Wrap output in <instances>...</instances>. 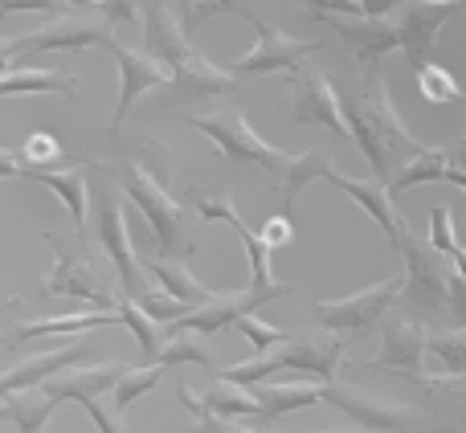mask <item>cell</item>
I'll return each instance as SVG.
<instances>
[{
    "instance_id": "6da1fadb",
    "label": "cell",
    "mask_w": 466,
    "mask_h": 433,
    "mask_svg": "<svg viewBox=\"0 0 466 433\" xmlns=\"http://www.w3.org/2000/svg\"><path fill=\"white\" fill-rule=\"evenodd\" d=\"M339 111H344L348 123V139L360 147L372 176L385 180V185H393L397 172L426 152V144L413 139L410 127L401 123V115H397L380 62L364 65L356 90H339Z\"/></svg>"
},
{
    "instance_id": "7a4b0ae2",
    "label": "cell",
    "mask_w": 466,
    "mask_h": 433,
    "mask_svg": "<svg viewBox=\"0 0 466 433\" xmlns=\"http://www.w3.org/2000/svg\"><path fill=\"white\" fill-rule=\"evenodd\" d=\"M144 45L152 57H160L172 70V86L197 90V95H233L238 90V74L221 70V65L205 62L177 25V16L160 5V0H144Z\"/></svg>"
},
{
    "instance_id": "3957f363",
    "label": "cell",
    "mask_w": 466,
    "mask_h": 433,
    "mask_svg": "<svg viewBox=\"0 0 466 433\" xmlns=\"http://www.w3.org/2000/svg\"><path fill=\"white\" fill-rule=\"evenodd\" d=\"M106 176H115V185L131 196V205L147 216V225H152L164 257L168 254H193V241H188V209L164 193L160 180H156L152 172L139 168L136 160H123V164H115V168H106Z\"/></svg>"
},
{
    "instance_id": "277c9868",
    "label": "cell",
    "mask_w": 466,
    "mask_h": 433,
    "mask_svg": "<svg viewBox=\"0 0 466 433\" xmlns=\"http://www.w3.org/2000/svg\"><path fill=\"white\" fill-rule=\"evenodd\" d=\"M188 123H193L201 136H209L226 160H233V164H254V168L262 172L270 185H279L282 172H287L290 156L266 144V139L246 123V115H238V111H229V115H193Z\"/></svg>"
},
{
    "instance_id": "5b68a950",
    "label": "cell",
    "mask_w": 466,
    "mask_h": 433,
    "mask_svg": "<svg viewBox=\"0 0 466 433\" xmlns=\"http://www.w3.org/2000/svg\"><path fill=\"white\" fill-rule=\"evenodd\" d=\"M405 295V270L389 274L385 282H372V287L356 290L348 298H328V303H315V323L323 331H336V336H348V331H369L377 323L389 319L393 303Z\"/></svg>"
},
{
    "instance_id": "8992f818",
    "label": "cell",
    "mask_w": 466,
    "mask_h": 433,
    "mask_svg": "<svg viewBox=\"0 0 466 433\" xmlns=\"http://www.w3.org/2000/svg\"><path fill=\"white\" fill-rule=\"evenodd\" d=\"M397 249H401V257H405V295H401L405 303H410L413 311H442V307H451L454 270L446 266L451 257L438 254L434 246H421L410 233V225H405V233L397 237Z\"/></svg>"
},
{
    "instance_id": "52a82bcc",
    "label": "cell",
    "mask_w": 466,
    "mask_h": 433,
    "mask_svg": "<svg viewBox=\"0 0 466 433\" xmlns=\"http://www.w3.org/2000/svg\"><path fill=\"white\" fill-rule=\"evenodd\" d=\"M46 241L54 246V270H49L46 282H41V295L82 298V303H90L95 311H115V307H119V295L111 290V278H106L103 270L70 257V249L62 246L57 233H46Z\"/></svg>"
},
{
    "instance_id": "ba28073f",
    "label": "cell",
    "mask_w": 466,
    "mask_h": 433,
    "mask_svg": "<svg viewBox=\"0 0 466 433\" xmlns=\"http://www.w3.org/2000/svg\"><path fill=\"white\" fill-rule=\"evenodd\" d=\"M241 21L254 29L258 41H254V49H246V54L229 65V74H274V70H290V74H295L303 57L319 54V45H315V41L290 37V33L274 29L270 21H262V16L249 13V8L241 13Z\"/></svg>"
},
{
    "instance_id": "9c48e42d",
    "label": "cell",
    "mask_w": 466,
    "mask_h": 433,
    "mask_svg": "<svg viewBox=\"0 0 466 433\" xmlns=\"http://www.w3.org/2000/svg\"><path fill=\"white\" fill-rule=\"evenodd\" d=\"M115 45V33L111 21L103 16H57L54 25L37 33H25V37H13V54H62V49H111Z\"/></svg>"
},
{
    "instance_id": "30bf717a",
    "label": "cell",
    "mask_w": 466,
    "mask_h": 433,
    "mask_svg": "<svg viewBox=\"0 0 466 433\" xmlns=\"http://www.w3.org/2000/svg\"><path fill=\"white\" fill-rule=\"evenodd\" d=\"M106 54L115 57L119 65V103H115V119H111V139L123 136V115L136 106V98L152 95V90H168L172 82V70L152 54H139V49H127L123 41H115Z\"/></svg>"
},
{
    "instance_id": "8fae6325",
    "label": "cell",
    "mask_w": 466,
    "mask_h": 433,
    "mask_svg": "<svg viewBox=\"0 0 466 433\" xmlns=\"http://www.w3.org/2000/svg\"><path fill=\"white\" fill-rule=\"evenodd\" d=\"M282 295H290L287 282H274V287H249V290H221L213 303L197 307V311H188L180 323H172V331H185V336H213V331L233 327L241 315L258 311V307H266L270 298H282Z\"/></svg>"
},
{
    "instance_id": "7c38bea8",
    "label": "cell",
    "mask_w": 466,
    "mask_h": 433,
    "mask_svg": "<svg viewBox=\"0 0 466 433\" xmlns=\"http://www.w3.org/2000/svg\"><path fill=\"white\" fill-rule=\"evenodd\" d=\"M98 246H103V254L111 257V270H115V278H119L123 295L127 298L144 295L147 290L144 262H139L136 249H131V233H127V221H123L119 196H106V201L98 205Z\"/></svg>"
},
{
    "instance_id": "4fadbf2b",
    "label": "cell",
    "mask_w": 466,
    "mask_h": 433,
    "mask_svg": "<svg viewBox=\"0 0 466 433\" xmlns=\"http://www.w3.org/2000/svg\"><path fill=\"white\" fill-rule=\"evenodd\" d=\"M287 111L295 123H311V127H328L331 136H348L344 111H339V90L319 70H295Z\"/></svg>"
},
{
    "instance_id": "5bb4252c",
    "label": "cell",
    "mask_w": 466,
    "mask_h": 433,
    "mask_svg": "<svg viewBox=\"0 0 466 433\" xmlns=\"http://www.w3.org/2000/svg\"><path fill=\"white\" fill-rule=\"evenodd\" d=\"M282 356V372H303L311 380H323V385H336V372L344 364V339L336 331H295L287 339V347L279 344Z\"/></svg>"
},
{
    "instance_id": "9a60e30c",
    "label": "cell",
    "mask_w": 466,
    "mask_h": 433,
    "mask_svg": "<svg viewBox=\"0 0 466 433\" xmlns=\"http://www.w3.org/2000/svg\"><path fill=\"white\" fill-rule=\"evenodd\" d=\"M454 16V5H438V0H410L397 13V33H401V54L410 62V70H421L426 62H434L438 33L446 29V21Z\"/></svg>"
},
{
    "instance_id": "2e32d148",
    "label": "cell",
    "mask_w": 466,
    "mask_h": 433,
    "mask_svg": "<svg viewBox=\"0 0 466 433\" xmlns=\"http://www.w3.org/2000/svg\"><path fill=\"white\" fill-rule=\"evenodd\" d=\"M385 327V352L377 360H369V368H385L397 372V377H410V380H430L426 377V356H430V331L421 327L418 319H393L380 323Z\"/></svg>"
},
{
    "instance_id": "e0dca14e",
    "label": "cell",
    "mask_w": 466,
    "mask_h": 433,
    "mask_svg": "<svg viewBox=\"0 0 466 433\" xmlns=\"http://www.w3.org/2000/svg\"><path fill=\"white\" fill-rule=\"evenodd\" d=\"M86 356H90L86 344H82V339H70V344H62V347H49V352H37V356H29V360L13 364L8 372H0V401L13 393H25V388L46 385V380L62 377V372H70V368H78V364H86Z\"/></svg>"
},
{
    "instance_id": "ac0fdd59",
    "label": "cell",
    "mask_w": 466,
    "mask_h": 433,
    "mask_svg": "<svg viewBox=\"0 0 466 433\" xmlns=\"http://www.w3.org/2000/svg\"><path fill=\"white\" fill-rule=\"evenodd\" d=\"M323 21H328L331 29H336L339 37L352 45L360 70H364V65L385 62L393 49H401L397 21H389V16H323Z\"/></svg>"
},
{
    "instance_id": "d6986e66",
    "label": "cell",
    "mask_w": 466,
    "mask_h": 433,
    "mask_svg": "<svg viewBox=\"0 0 466 433\" xmlns=\"http://www.w3.org/2000/svg\"><path fill=\"white\" fill-rule=\"evenodd\" d=\"M328 185L339 188L344 196H352V201L372 216V225H377V229L397 246V237L405 233V216L397 213V201H393V193H389L385 180H377V176H372V180H356V176H339V172L331 168Z\"/></svg>"
},
{
    "instance_id": "ffe728a7",
    "label": "cell",
    "mask_w": 466,
    "mask_h": 433,
    "mask_svg": "<svg viewBox=\"0 0 466 433\" xmlns=\"http://www.w3.org/2000/svg\"><path fill=\"white\" fill-rule=\"evenodd\" d=\"M197 216H201V221H226L229 229L241 237V246H246V254H249V270H254V282H249V287H274V270H270L274 249H270V241L241 221L229 196H201V201H197Z\"/></svg>"
},
{
    "instance_id": "44dd1931",
    "label": "cell",
    "mask_w": 466,
    "mask_h": 433,
    "mask_svg": "<svg viewBox=\"0 0 466 433\" xmlns=\"http://www.w3.org/2000/svg\"><path fill=\"white\" fill-rule=\"evenodd\" d=\"M323 401L336 405L339 413H348L352 421H360V426H369V429H377V433H405V426H410L405 409H397V405L380 401V397L360 393V388L328 385V388H323Z\"/></svg>"
},
{
    "instance_id": "7402d4cb",
    "label": "cell",
    "mask_w": 466,
    "mask_h": 433,
    "mask_svg": "<svg viewBox=\"0 0 466 433\" xmlns=\"http://www.w3.org/2000/svg\"><path fill=\"white\" fill-rule=\"evenodd\" d=\"M123 372H127V364L111 360V364H95V368H70V372H62V377L46 380V385H37V388H46L54 401H82V397L115 393Z\"/></svg>"
},
{
    "instance_id": "603a6c76",
    "label": "cell",
    "mask_w": 466,
    "mask_h": 433,
    "mask_svg": "<svg viewBox=\"0 0 466 433\" xmlns=\"http://www.w3.org/2000/svg\"><path fill=\"white\" fill-rule=\"evenodd\" d=\"M331 168H336V164H331L328 147H311V152H303V156H290L282 180L274 185V193H279V213L282 216L295 213V201L303 196V188L315 185V180H328Z\"/></svg>"
},
{
    "instance_id": "cb8c5ba5",
    "label": "cell",
    "mask_w": 466,
    "mask_h": 433,
    "mask_svg": "<svg viewBox=\"0 0 466 433\" xmlns=\"http://www.w3.org/2000/svg\"><path fill=\"white\" fill-rule=\"evenodd\" d=\"M139 262H144V270L152 274L156 282H160V290H168L172 298H180V303H188L197 311V307H205V303H213V298L221 295V290H213V287H205L201 278H193V274H188V266L180 262V257H139Z\"/></svg>"
},
{
    "instance_id": "d4e9b609",
    "label": "cell",
    "mask_w": 466,
    "mask_h": 433,
    "mask_svg": "<svg viewBox=\"0 0 466 433\" xmlns=\"http://www.w3.org/2000/svg\"><path fill=\"white\" fill-rule=\"evenodd\" d=\"M323 388L328 385H307V380H262V385H254V397L258 405H262V413L270 421L287 418V413H299V409H311V405L323 401Z\"/></svg>"
},
{
    "instance_id": "484cf974",
    "label": "cell",
    "mask_w": 466,
    "mask_h": 433,
    "mask_svg": "<svg viewBox=\"0 0 466 433\" xmlns=\"http://www.w3.org/2000/svg\"><path fill=\"white\" fill-rule=\"evenodd\" d=\"M119 311H74V315H57V319H37V323H21L8 336V344L21 339H46V336H86L95 327H115Z\"/></svg>"
},
{
    "instance_id": "4316f807",
    "label": "cell",
    "mask_w": 466,
    "mask_h": 433,
    "mask_svg": "<svg viewBox=\"0 0 466 433\" xmlns=\"http://www.w3.org/2000/svg\"><path fill=\"white\" fill-rule=\"evenodd\" d=\"M86 168H62V172H41L33 185H46L49 193H57V201L66 205V213H70L74 221V233H78V246L86 249V176H82Z\"/></svg>"
},
{
    "instance_id": "83f0119b",
    "label": "cell",
    "mask_w": 466,
    "mask_h": 433,
    "mask_svg": "<svg viewBox=\"0 0 466 433\" xmlns=\"http://www.w3.org/2000/svg\"><path fill=\"white\" fill-rule=\"evenodd\" d=\"M57 405H62V401H54L46 388H25V393L5 397L8 421L16 426V433H46L49 418L57 413Z\"/></svg>"
},
{
    "instance_id": "f1b7e54d",
    "label": "cell",
    "mask_w": 466,
    "mask_h": 433,
    "mask_svg": "<svg viewBox=\"0 0 466 433\" xmlns=\"http://www.w3.org/2000/svg\"><path fill=\"white\" fill-rule=\"evenodd\" d=\"M446 172H451V147H426L418 160H410L397 172L389 193H393V201H397L401 193H410V188H418V185H446Z\"/></svg>"
},
{
    "instance_id": "f546056e",
    "label": "cell",
    "mask_w": 466,
    "mask_h": 433,
    "mask_svg": "<svg viewBox=\"0 0 466 433\" xmlns=\"http://www.w3.org/2000/svg\"><path fill=\"white\" fill-rule=\"evenodd\" d=\"M78 78L74 74H57V70H8L0 82V98L13 95H66L74 98Z\"/></svg>"
},
{
    "instance_id": "4dcf8cb0",
    "label": "cell",
    "mask_w": 466,
    "mask_h": 433,
    "mask_svg": "<svg viewBox=\"0 0 466 433\" xmlns=\"http://www.w3.org/2000/svg\"><path fill=\"white\" fill-rule=\"evenodd\" d=\"M430 356L442 368V377H430V380L466 377V323L454 331H430Z\"/></svg>"
},
{
    "instance_id": "1f68e13d",
    "label": "cell",
    "mask_w": 466,
    "mask_h": 433,
    "mask_svg": "<svg viewBox=\"0 0 466 433\" xmlns=\"http://www.w3.org/2000/svg\"><path fill=\"white\" fill-rule=\"evenodd\" d=\"M413 74H418V90H421V98H426V103H434V106L466 103V90L459 86V78H454L446 65L426 62L421 70H413Z\"/></svg>"
},
{
    "instance_id": "d6a6232c",
    "label": "cell",
    "mask_w": 466,
    "mask_h": 433,
    "mask_svg": "<svg viewBox=\"0 0 466 433\" xmlns=\"http://www.w3.org/2000/svg\"><path fill=\"white\" fill-rule=\"evenodd\" d=\"M164 364H127V372H123V380L115 385V393H111V401H115V409H127V405H136L144 393H152L156 385L164 380Z\"/></svg>"
},
{
    "instance_id": "836d02e7",
    "label": "cell",
    "mask_w": 466,
    "mask_h": 433,
    "mask_svg": "<svg viewBox=\"0 0 466 433\" xmlns=\"http://www.w3.org/2000/svg\"><path fill=\"white\" fill-rule=\"evenodd\" d=\"M115 311H119V323L123 327L131 331V336H136V344H139V352H144V364H152V356H156V347L164 344L160 336H156V327H160V323L156 319H147L144 311H139L136 303H131L127 295H119V307H115Z\"/></svg>"
},
{
    "instance_id": "e575fe53",
    "label": "cell",
    "mask_w": 466,
    "mask_h": 433,
    "mask_svg": "<svg viewBox=\"0 0 466 433\" xmlns=\"http://www.w3.org/2000/svg\"><path fill=\"white\" fill-rule=\"evenodd\" d=\"M152 364H164V368H172V364H197V368H213L209 352H205V347L197 344L193 336H185V331H172V339H164V344L156 347Z\"/></svg>"
},
{
    "instance_id": "d590c367",
    "label": "cell",
    "mask_w": 466,
    "mask_h": 433,
    "mask_svg": "<svg viewBox=\"0 0 466 433\" xmlns=\"http://www.w3.org/2000/svg\"><path fill=\"white\" fill-rule=\"evenodd\" d=\"M131 303H136L139 311H144L147 319H156V323H180L188 311H193V307H188V303H180V298H172L168 290H152V287H147L139 298H131Z\"/></svg>"
},
{
    "instance_id": "8d00e7d4",
    "label": "cell",
    "mask_w": 466,
    "mask_h": 433,
    "mask_svg": "<svg viewBox=\"0 0 466 433\" xmlns=\"http://www.w3.org/2000/svg\"><path fill=\"white\" fill-rule=\"evenodd\" d=\"M233 327L241 331V336L254 344V352H270V347H279V344H287V331L282 327H274V323H266V319H258V311H249V315H241Z\"/></svg>"
},
{
    "instance_id": "74e56055",
    "label": "cell",
    "mask_w": 466,
    "mask_h": 433,
    "mask_svg": "<svg viewBox=\"0 0 466 433\" xmlns=\"http://www.w3.org/2000/svg\"><path fill=\"white\" fill-rule=\"evenodd\" d=\"M451 209H446V205H438L434 213H430V246L438 249V254H446V257H454L459 254V237H454V225H451Z\"/></svg>"
},
{
    "instance_id": "f35d334b",
    "label": "cell",
    "mask_w": 466,
    "mask_h": 433,
    "mask_svg": "<svg viewBox=\"0 0 466 433\" xmlns=\"http://www.w3.org/2000/svg\"><path fill=\"white\" fill-rule=\"evenodd\" d=\"M16 13L70 16V5H62V0H0V16H16Z\"/></svg>"
},
{
    "instance_id": "ab89813d",
    "label": "cell",
    "mask_w": 466,
    "mask_h": 433,
    "mask_svg": "<svg viewBox=\"0 0 466 433\" xmlns=\"http://www.w3.org/2000/svg\"><path fill=\"white\" fill-rule=\"evenodd\" d=\"M78 405H82V409H86V418L95 421V429H98V433H127V429H123V421L115 418V413H119V409H106V405H103V397H82Z\"/></svg>"
},
{
    "instance_id": "60d3db41",
    "label": "cell",
    "mask_w": 466,
    "mask_h": 433,
    "mask_svg": "<svg viewBox=\"0 0 466 433\" xmlns=\"http://www.w3.org/2000/svg\"><path fill=\"white\" fill-rule=\"evenodd\" d=\"M218 13L241 16L246 8H241V0H193V8H188V29H197L201 21H209V16H218Z\"/></svg>"
},
{
    "instance_id": "b9f144b4",
    "label": "cell",
    "mask_w": 466,
    "mask_h": 433,
    "mask_svg": "<svg viewBox=\"0 0 466 433\" xmlns=\"http://www.w3.org/2000/svg\"><path fill=\"white\" fill-rule=\"evenodd\" d=\"M315 16H364V0H303Z\"/></svg>"
},
{
    "instance_id": "7bdbcfd3",
    "label": "cell",
    "mask_w": 466,
    "mask_h": 433,
    "mask_svg": "<svg viewBox=\"0 0 466 433\" xmlns=\"http://www.w3.org/2000/svg\"><path fill=\"white\" fill-rule=\"evenodd\" d=\"M258 233H262V237L270 241V249H287L290 241H295V225H290V216H282V213H279V216H270V221H266Z\"/></svg>"
},
{
    "instance_id": "ee69618b",
    "label": "cell",
    "mask_w": 466,
    "mask_h": 433,
    "mask_svg": "<svg viewBox=\"0 0 466 433\" xmlns=\"http://www.w3.org/2000/svg\"><path fill=\"white\" fill-rule=\"evenodd\" d=\"M201 433H266L258 421H218V418H209V421H201Z\"/></svg>"
},
{
    "instance_id": "f6af8a7d",
    "label": "cell",
    "mask_w": 466,
    "mask_h": 433,
    "mask_svg": "<svg viewBox=\"0 0 466 433\" xmlns=\"http://www.w3.org/2000/svg\"><path fill=\"white\" fill-rule=\"evenodd\" d=\"M451 315H459V319L466 323V278L462 274L451 278Z\"/></svg>"
},
{
    "instance_id": "bcb514c9",
    "label": "cell",
    "mask_w": 466,
    "mask_h": 433,
    "mask_svg": "<svg viewBox=\"0 0 466 433\" xmlns=\"http://www.w3.org/2000/svg\"><path fill=\"white\" fill-rule=\"evenodd\" d=\"M405 5H410V0H364V16H393V13H401Z\"/></svg>"
},
{
    "instance_id": "7dc6e473",
    "label": "cell",
    "mask_w": 466,
    "mask_h": 433,
    "mask_svg": "<svg viewBox=\"0 0 466 433\" xmlns=\"http://www.w3.org/2000/svg\"><path fill=\"white\" fill-rule=\"evenodd\" d=\"M8 65H13V41H0V82H5Z\"/></svg>"
},
{
    "instance_id": "c3c4849f",
    "label": "cell",
    "mask_w": 466,
    "mask_h": 433,
    "mask_svg": "<svg viewBox=\"0 0 466 433\" xmlns=\"http://www.w3.org/2000/svg\"><path fill=\"white\" fill-rule=\"evenodd\" d=\"M446 185H454V188H462V193H466V172L451 164V172H446Z\"/></svg>"
},
{
    "instance_id": "681fc988",
    "label": "cell",
    "mask_w": 466,
    "mask_h": 433,
    "mask_svg": "<svg viewBox=\"0 0 466 433\" xmlns=\"http://www.w3.org/2000/svg\"><path fill=\"white\" fill-rule=\"evenodd\" d=\"M451 164H454V168H462V172H466V136H462V144L451 152Z\"/></svg>"
},
{
    "instance_id": "f907efd6",
    "label": "cell",
    "mask_w": 466,
    "mask_h": 433,
    "mask_svg": "<svg viewBox=\"0 0 466 433\" xmlns=\"http://www.w3.org/2000/svg\"><path fill=\"white\" fill-rule=\"evenodd\" d=\"M62 5H70V8H98L103 0H62Z\"/></svg>"
},
{
    "instance_id": "816d5d0a",
    "label": "cell",
    "mask_w": 466,
    "mask_h": 433,
    "mask_svg": "<svg viewBox=\"0 0 466 433\" xmlns=\"http://www.w3.org/2000/svg\"><path fill=\"white\" fill-rule=\"evenodd\" d=\"M13 307H21V303H16V298H5V303H0V315H5V311H13Z\"/></svg>"
},
{
    "instance_id": "f5cc1de1",
    "label": "cell",
    "mask_w": 466,
    "mask_h": 433,
    "mask_svg": "<svg viewBox=\"0 0 466 433\" xmlns=\"http://www.w3.org/2000/svg\"><path fill=\"white\" fill-rule=\"evenodd\" d=\"M438 5H454V8H459V5H466V0H438Z\"/></svg>"
},
{
    "instance_id": "db71d44e",
    "label": "cell",
    "mask_w": 466,
    "mask_h": 433,
    "mask_svg": "<svg viewBox=\"0 0 466 433\" xmlns=\"http://www.w3.org/2000/svg\"><path fill=\"white\" fill-rule=\"evenodd\" d=\"M0 421H8V409H5V401H0Z\"/></svg>"
},
{
    "instance_id": "11a10c76",
    "label": "cell",
    "mask_w": 466,
    "mask_h": 433,
    "mask_svg": "<svg viewBox=\"0 0 466 433\" xmlns=\"http://www.w3.org/2000/svg\"><path fill=\"white\" fill-rule=\"evenodd\" d=\"M323 433H352V429H323Z\"/></svg>"
},
{
    "instance_id": "9f6ffc18",
    "label": "cell",
    "mask_w": 466,
    "mask_h": 433,
    "mask_svg": "<svg viewBox=\"0 0 466 433\" xmlns=\"http://www.w3.org/2000/svg\"><path fill=\"white\" fill-rule=\"evenodd\" d=\"M188 8H193V0H188ZM188 8H185V13H188Z\"/></svg>"
},
{
    "instance_id": "6f0895ef",
    "label": "cell",
    "mask_w": 466,
    "mask_h": 433,
    "mask_svg": "<svg viewBox=\"0 0 466 433\" xmlns=\"http://www.w3.org/2000/svg\"><path fill=\"white\" fill-rule=\"evenodd\" d=\"M160 5H164V0H160Z\"/></svg>"
}]
</instances>
